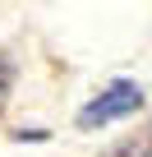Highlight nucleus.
<instances>
[{"label": "nucleus", "instance_id": "1", "mask_svg": "<svg viewBox=\"0 0 152 157\" xmlns=\"http://www.w3.org/2000/svg\"><path fill=\"white\" fill-rule=\"evenodd\" d=\"M143 106V88L134 83V78H115V83H106L97 97H88L79 106V129H102V125H115L120 116H134Z\"/></svg>", "mask_w": 152, "mask_h": 157}, {"label": "nucleus", "instance_id": "2", "mask_svg": "<svg viewBox=\"0 0 152 157\" xmlns=\"http://www.w3.org/2000/svg\"><path fill=\"white\" fill-rule=\"evenodd\" d=\"M120 157H152V125L134 129V134L120 143Z\"/></svg>", "mask_w": 152, "mask_h": 157}, {"label": "nucleus", "instance_id": "3", "mask_svg": "<svg viewBox=\"0 0 152 157\" xmlns=\"http://www.w3.org/2000/svg\"><path fill=\"white\" fill-rule=\"evenodd\" d=\"M9 78H14V65H9L5 56H0V93H5V88H9Z\"/></svg>", "mask_w": 152, "mask_h": 157}]
</instances>
